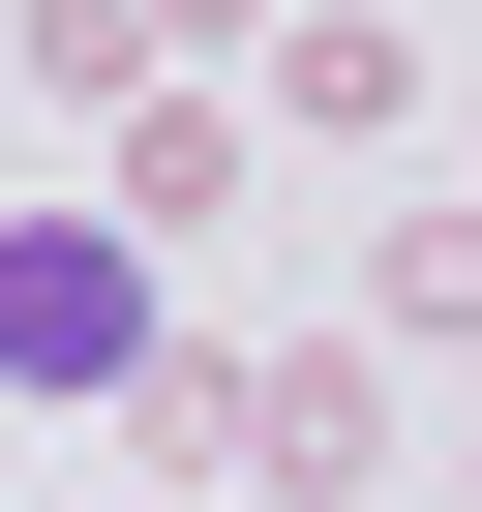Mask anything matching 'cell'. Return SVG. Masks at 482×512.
<instances>
[{"label": "cell", "instance_id": "1", "mask_svg": "<svg viewBox=\"0 0 482 512\" xmlns=\"http://www.w3.org/2000/svg\"><path fill=\"white\" fill-rule=\"evenodd\" d=\"M121 362H151L121 211H31V241H0V392H121Z\"/></svg>", "mask_w": 482, "mask_h": 512}]
</instances>
